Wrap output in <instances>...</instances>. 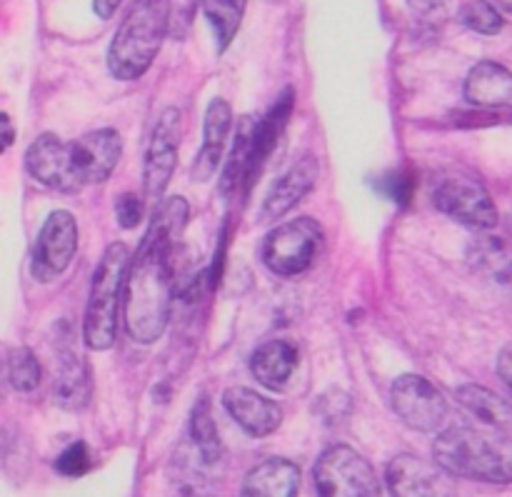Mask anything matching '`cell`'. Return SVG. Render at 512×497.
<instances>
[{
  "label": "cell",
  "instance_id": "obj_33",
  "mask_svg": "<svg viewBox=\"0 0 512 497\" xmlns=\"http://www.w3.org/2000/svg\"><path fill=\"white\" fill-rule=\"evenodd\" d=\"M0 128H3V150H8L15 140V130H13V123H10L8 113L0 115Z\"/></svg>",
  "mask_w": 512,
  "mask_h": 497
},
{
  "label": "cell",
  "instance_id": "obj_15",
  "mask_svg": "<svg viewBox=\"0 0 512 497\" xmlns=\"http://www.w3.org/2000/svg\"><path fill=\"white\" fill-rule=\"evenodd\" d=\"M223 408L230 418L250 435V438H268L283 423V410L270 398L250 388H228L223 393Z\"/></svg>",
  "mask_w": 512,
  "mask_h": 497
},
{
  "label": "cell",
  "instance_id": "obj_21",
  "mask_svg": "<svg viewBox=\"0 0 512 497\" xmlns=\"http://www.w3.org/2000/svg\"><path fill=\"white\" fill-rule=\"evenodd\" d=\"M300 490V468L285 458H268L255 465L243 480L248 497H295Z\"/></svg>",
  "mask_w": 512,
  "mask_h": 497
},
{
  "label": "cell",
  "instance_id": "obj_22",
  "mask_svg": "<svg viewBox=\"0 0 512 497\" xmlns=\"http://www.w3.org/2000/svg\"><path fill=\"white\" fill-rule=\"evenodd\" d=\"M458 403L473 415L478 423L495 425V428H510L512 425V405L493 390L480 388V385H463L455 393Z\"/></svg>",
  "mask_w": 512,
  "mask_h": 497
},
{
  "label": "cell",
  "instance_id": "obj_31",
  "mask_svg": "<svg viewBox=\"0 0 512 497\" xmlns=\"http://www.w3.org/2000/svg\"><path fill=\"white\" fill-rule=\"evenodd\" d=\"M498 375L503 378V383H508L512 388V343L505 345L498 355Z\"/></svg>",
  "mask_w": 512,
  "mask_h": 497
},
{
  "label": "cell",
  "instance_id": "obj_8",
  "mask_svg": "<svg viewBox=\"0 0 512 497\" xmlns=\"http://www.w3.org/2000/svg\"><path fill=\"white\" fill-rule=\"evenodd\" d=\"M75 253H78V223L73 213L53 210L35 238L30 273L38 283H53L68 270Z\"/></svg>",
  "mask_w": 512,
  "mask_h": 497
},
{
  "label": "cell",
  "instance_id": "obj_19",
  "mask_svg": "<svg viewBox=\"0 0 512 497\" xmlns=\"http://www.w3.org/2000/svg\"><path fill=\"white\" fill-rule=\"evenodd\" d=\"M465 100L478 108H512V73L483 60L465 78Z\"/></svg>",
  "mask_w": 512,
  "mask_h": 497
},
{
  "label": "cell",
  "instance_id": "obj_12",
  "mask_svg": "<svg viewBox=\"0 0 512 497\" xmlns=\"http://www.w3.org/2000/svg\"><path fill=\"white\" fill-rule=\"evenodd\" d=\"M180 110L165 108L160 113L158 123H155L153 135H150L148 153H145V168H143V183L145 193L150 198H160L168 188L170 178L178 165V145H180Z\"/></svg>",
  "mask_w": 512,
  "mask_h": 497
},
{
  "label": "cell",
  "instance_id": "obj_5",
  "mask_svg": "<svg viewBox=\"0 0 512 497\" xmlns=\"http://www.w3.org/2000/svg\"><path fill=\"white\" fill-rule=\"evenodd\" d=\"M323 228L313 218H295L275 225L260 243V260L280 278H298L313 268L323 250Z\"/></svg>",
  "mask_w": 512,
  "mask_h": 497
},
{
  "label": "cell",
  "instance_id": "obj_26",
  "mask_svg": "<svg viewBox=\"0 0 512 497\" xmlns=\"http://www.w3.org/2000/svg\"><path fill=\"white\" fill-rule=\"evenodd\" d=\"M460 23L468 30L480 35H498L505 28V20L500 15L498 5L488 0H468L458 13Z\"/></svg>",
  "mask_w": 512,
  "mask_h": 497
},
{
  "label": "cell",
  "instance_id": "obj_17",
  "mask_svg": "<svg viewBox=\"0 0 512 497\" xmlns=\"http://www.w3.org/2000/svg\"><path fill=\"white\" fill-rule=\"evenodd\" d=\"M230 128H233V110H230L228 100H210L208 110H205L203 148H200L198 158H195L193 163V170H190V178H193L195 183H208V180L220 170Z\"/></svg>",
  "mask_w": 512,
  "mask_h": 497
},
{
  "label": "cell",
  "instance_id": "obj_27",
  "mask_svg": "<svg viewBox=\"0 0 512 497\" xmlns=\"http://www.w3.org/2000/svg\"><path fill=\"white\" fill-rule=\"evenodd\" d=\"M88 468H90V453H88V445H85L83 440L68 445V448L58 455V460H55V470H58L60 475H65V478H80V475L88 473Z\"/></svg>",
  "mask_w": 512,
  "mask_h": 497
},
{
  "label": "cell",
  "instance_id": "obj_10",
  "mask_svg": "<svg viewBox=\"0 0 512 497\" xmlns=\"http://www.w3.org/2000/svg\"><path fill=\"white\" fill-rule=\"evenodd\" d=\"M455 475L433 458H418V455H398L390 460L385 470V485L395 497H443L455 495Z\"/></svg>",
  "mask_w": 512,
  "mask_h": 497
},
{
  "label": "cell",
  "instance_id": "obj_24",
  "mask_svg": "<svg viewBox=\"0 0 512 497\" xmlns=\"http://www.w3.org/2000/svg\"><path fill=\"white\" fill-rule=\"evenodd\" d=\"M190 438H193L195 448H198L200 458L208 465H215L223 455V445H220L218 428H215L213 413H210L208 398H200L195 403L193 413H190Z\"/></svg>",
  "mask_w": 512,
  "mask_h": 497
},
{
  "label": "cell",
  "instance_id": "obj_1",
  "mask_svg": "<svg viewBox=\"0 0 512 497\" xmlns=\"http://www.w3.org/2000/svg\"><path fill=\"white\" fill-rule=\"evenodd\" d=\"M190 218L188 200L173 195L155 208L153 220L130 260L123 295V323L130 338L153 345L165 333L178 295V243Z\"/></svg>",
  "mask_w": 512,
  "mask_h": 497
},
{
  "label": "cell",
  "instance_id": "obj_32",
  "mask_svg": "<svg viewBox=\"0 0 512 497\" xmlns=\"http://www.w3.org/2000/svg\"><path fill=\"white\" fill-rule=\"evenodd\" d=\"M120 3H123V0H95L93 10L100 20H110L115 13H118Z\"/></svg>",
  "mask_w": 512,
  "mask_h": 497
},
{
  "label": "cell",
  "instance_id": "obj_20",
  "mask_svg": "<svg viewBox=\"0 0 512 497\" xmlns=\"http://www.w3.org/2000/svg\"><path fill=\"white\" fill-rule=\"evenodd\" d=\"M298 350L285 340H270L250 355V373L263 388L283 390L298 370Z\"/></svg>",
  "mask_w": 512,
  "mask_h": 497
},
{
  "label": "cell",
  "instance_id": "obj_18",
  "mask_svg": "<svg viewBox=\"0 0 512 497\" xmlns=\"http://www.w3.org/2000/svg\"><path fill=\"white\" fill-rule=\"evenodd\" d=\"M93 395V378L85 358H80L73 348H60L55 353V375H53V398L55 405L70 413L85 410Z\"/></svg>",
  "mask_w": 512,
  "mask_h": 497
},
{
  "label": "cell",
  "instance_id": "obj_14",
  "mask_svg": "<svg viewBox=\"0 0 512 497\" xmlns=\"http://www.w3.org/2000/svg\"><path fill=\"white\" fill-rule=\"evenodd\" d=\"M320 178V165L313 155L308 158H300L298 163L290 165L283 175L273 183L270 193L265 195L263 210H260V218L265 223H275L283 215H288L310 190L315 188Z\"/></svg>",
  "mask_w": 512,
  "mask_h": 497
},
{
  "label": "cell",
  "instance_id": "obj_4",
  "mask_svg": "<svg viewBox=\"0 0 512 497\" xmlns=\"http://www.w3.org/2000/svg\"><path fill=\"white\" fill-rule=\"evenodd\" d=\"M130 253L125 243H110L95 268L83 318V340L90 350H110L118 340L120 303L125 295Z\"/></svg>",
  "mask_w": 512,
  "mask_h": 497
},
{
  "label": "cell",
  "instance_id": "obj_2",
  "mask_svg": "<svg viewBox=\"0 0 512 497\" xmlns=\"http://www.w3.org/2000/svg\"><path fill=\"white\" fill-rule=\"evenodd\" d=\"M433 458L455 478L488 485L512 483V435L495 425H453L433 445Z\"/></svg>",
  "mask_w": 512,
  "mask_h": 497
},
{
  "label": "cell",
  "instance_id": "obj_28",
  "mask_svg": "<svg viewBox=\"0 0 512 497\" xmlns=\"http://www.w3.org/2000/svg\"><path fill=\"white\" fill-rule=\"evenodd\" d=\"M203 0H170V38L183 40Z\"/></svg>",
  "mask_w": 512,
  "mask_h": 497
},
{
  "label": "cell",
  "instance_id": "obj_34",
  "mask_svg": "<svg viewBox=\"0 0 512 497\" xmlns=\"http://www.w3.org/2000/svg\"><path fill=\"white\" fill-rule=\"evenodd\" d=\"M495 5L503 10H508V13H512V0H495Z\"/></svg>",
  "mask_w": 512,
  "mask_h": 497
},
{
  "label": "cell",
  "instance_id": "obj_16",
  "mask_svg": "<svg viewBox=\"0 0 512 497\" xmlns=\"http://www.w3.org/2000/svg\"><path fill=\"white\" fill-rule=\"evenodd\" d=\"M260 120H263L260 115H243V118L238 120V130H235L228 163L220 170V195H223L225 200H228L240 185H253Z\"/></svg>",
  "mask_w": 512,
  "mask_h": 497
},
{
  "label": "cell",
  "instance_id": "obj_3",
  "mask_svg": "<svg viewBox=\"0 0 512 497\" xmlns=\"http://www.w3.org/2000/svg\"><path fill=\"white\" fill-rule=\"evenodd\" d=\"M170 35V0H133L108 48V70L118 80H138Z\"/></svg>",
  "mask_w": 512,
  "mask_h": 497
},
{
  "label": "cell",
  "instance_id": "obj_11",
  "mask_svg": "<svg viewBox=\"0 0 512 497\" xmlns=\"http://www.w3.org/2000/svg\"><path fill=\"white\" fill-rule=\"evenodd\" d=\"M25 170L35 183L55 190V193H78L83 188L75 175L73 158H70V143L53 133L38 135L30 143L28 153H25Z\"/></svg>",
  "mask_w": 512,
  "mask_h": 497
},
{
  "label": "cell",
  "instance_id": "obj_23",
  "mask_svg": "<svg viewBox=\"0 0 512 497\" xmlns=\"http://www.w3.org/2000/svg\"><path fill=\"white\" fill-rule=\"evenodd\" d=\"M245 5H248V0H203L200 3L205 20H208L210 30L215 35L218 53H225L235 40V35H238L245 15Z\"/></svg>",
  "mask_w": 512,
  "mask_h": 497
},
{
  "label": "cell",
  "instance_id": "obj_6",
  "mask_svg": "<svg viewBox=\"0 0 512 497\" xmlns=\"http://www.w3.org/2000/svg\"><path fill=\"white\" fill-rule=\"evenodd\" d=\"M315 490L323 497H378L383 493L373 465L350 445H330L313 470Z\"/></svg>",
  "mask_w": 512,
  "mask_h": 497
},
{
  "label": "cell",
  "instance_id": "obj_29",
  "mask_svg": "<svg viewBox=\"0 0 512 497\" xmlns=\"http://www.w3.org/2000/svg\"><path fill=\"white\" fill-rule=\"evenodd\" d=\"M115 218H118V225L125 230H133L135 225L143 218V203L135 193H125L115 200Z\"/></svg>",
  "mask_w": 512,
  "mask_h": 497
},
{
  "label": "cell",
  "instance_id": "obj_25",
  "mask_svg": "<svg viewBox=\"0 0 512 497\" xmlns=\"http://www.w3.org/2000/svg\"><path fill=\"white\" fill-rule=\"evenodd\" d=\"M43 378V368H40L38 358L30 348L18 345L10 348L8 353V380L18 393H33Z\"/></svg>",
  "mask_w": 512,
  "mask_h": 497
},
{
  "label": "cell",
  "instance_id": "obj_7",
  "mask_svg": "<svg viewBox=\"0 0 512 497\" xmlns=\"http://www.w3.org/2000/svg\"><path fill=\"white\" fill-rule=\"evenodd\" d=\"M433 205L448 218L468 225L473 230H493L498 225V208L488 188L470 175H448L440 178L430 190Z\"/></svg>",
  "mask_w": 512,
  "mask_h": 497
},
{
  "label": "cell",
  "instance_id": "obj_30",
  "mask_svg": "<svg viewBox=\"0 0 512 497\" xmlns=\"http://www.w3.org/2000/svg\"><path fill=\"white\" fill-rule=\"evenodd\" d=\"M453 0H408V8L413 10L418 18H438V15L448 13Z\"/></svg>",
  "mask_w": 512,
  "mask_h": 497
},
{
  "label": "cell",
  "instance_id": "obj_9",
  "mask_svg": "<svg viewBox=\"0 0 512 497\" xmlns=\"http://www.w3.org/2000/svg\"><path fill=\"white\" fill-rule=\"evenodd\" d=\"M390 403L400 423L415 433H435L448 418V403L440 388L415 373L400 375L390 390Z\"/></svg>",
  "mask_w": 512,
  "mask_h": 497
},
{
  "label": "cell",
  "instance_id": "obj_13",
  "mask_svg": "<svg viewBox=\"0 0 512 497\" xmlns=\"http://www.w3.org/2000/svg\"><path fill=\"white\" fill-rule=\"evenodd\" d=\"M123 155V138L118 130L100 128L70 140V158L80 185H100L113 175Z\"/></svg>",
  "mask_w": 512,
  "mask_h": 497
}]
</instances>
